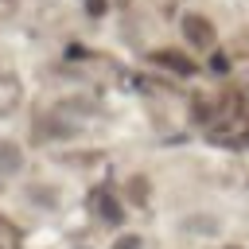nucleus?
I'll return each mask as SVG.
<instances>
[{
	"instance_id": "1",
	"label": "nucleus",
	"mask_w": 249,
	"mask_h": 249,
	"mask_svg": "<svg viewBox=\"0 0 249 249\" xmlns=\"http://www.w3.org/2000/svg\"><path fill=\"white\" fill-rule=\"evenodd\" d=\"M183 31L195 39V43H210V27L198 19V16H187V23H183Z\"/></svg>"
},
{
	"instance_id": "2",
	"label": "nucleus",
	"mask_w": 249,
	"mask_h": 249,
	"mask_svg": "<svg viewBox=\"0 0 249 249\" xmlns=\"http://www.w3.org/2000/svg\"><path fill=\"white\" fill-rule=\"evenodd\" d=\"M136 245H140L136 237H128V241H117V249H136Z\"/></svg>"
}]
</instances>
